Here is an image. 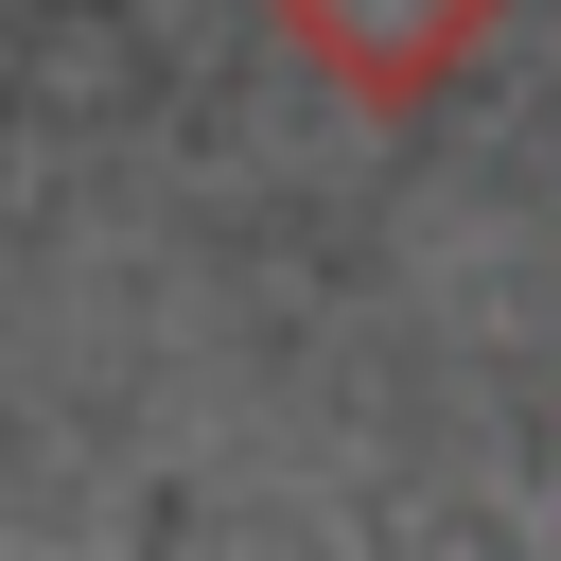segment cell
I'll return each mask as SVG.
<instances>
[{"label": "cell", "instance_id": "obj_1", "mask_svg": "<svg viewBox=\"0 0 561 561\" xmlns=\"http://www.w3.org/2000/svg\"><path fill=\"white\" fill-rule=\"evenodd\" d=\"M298 35H316L368 105H421V88H456V70L491 53V0H298Z\"/></svg>", "mask_w": 561, "mask_h": 561}]
</instances>
